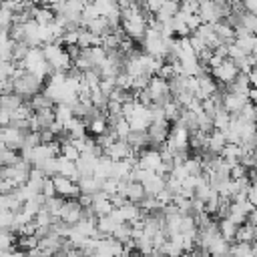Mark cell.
I'll return each instance as SVG.
<instances>
[{"instance_id": "obj_1", "label": "cell", "mask_w": 257, "mask_h": 257, "mask_svg": "<svg viewBox=\"0 0 257 257\" xmlns=\"http://www.w3.org/2000/svg\"><path fill=\"white\" fill-rule=\"evenodd\" d=\"M12 84H14V92H18L26 98V96H34L36 92H40V88L44 84V78L30 72V70H24L22 66H18V70L12 76Z\"/></svg>"}, {"instance_id": "obj_2", "label": "cell", "mask_w": 257, "mask_h": 257, "mask_svg": "<svg viewBox=\"0 0 257 257\" xmlns=\"http://www.w3.org/2000/svg\"><path fill=\"white\" fill-rule=\"evenodd\" d=\"M147 90H149V94H151L153 104H161V106H165V104L173 98L169 80L161 78L159 74H153V76H151V80H149V84H147Z\"/></svg>"}, {"instance_id": "obj_3", "label": "cell", "mask_w": 257, "mask_h": 257, "mask_svg": "<svg viewBox=\"0 0 257 257\" xmlns=\"http://www.w3.org/2000/svg\"><path fill=\"white\" fill-rule=\"evenodd\" d=\"M30 171H32V163H30V161H24V159H20L16 165H10V167H2V171H0V177H2V179H8V181H12V183L18 187V185H24V183L28 181V177H30Z\"/></svg>"}, {"instance_id": "obj_4", "label": "cell", "mask_w": 257, "mask_h": 257, "mask_svg": "<svg viewBox=\"0 0 257 257\" xmlns=\"http://www.w3.org/2000/svg\"><path fill=\"white\" fill-rule=\"evenodd\" d=\"M169 133H171V122H169L167 118H157V120H153V122L149 124V128H147V137H149L151 147L161 149V147L167 143Z\"/></svg>"}, {"instance_id": "obj_5", "label": "cell", "mask_w": 257, "mask_h": 257, "mask_svg": "<svg viewBox=\"0 0 257 257\" xmlns=\"http://www.w3.org/2000/svg\"><path fill=\"white\" fill-rule=\"evenodd\" d=\"M241 70L237 68V64L231 60V58H225L217 68H213L211 70V74H213V78L217 80V84L219 86H223V88H227L235 78H237V74H239Z\"/></svg>"}, {"instance_id": "obj_6", "label": "cell", "mask_w": 257, "mask_h": 257, "mask_svg": "<svg viewBox=\"0 0 257 257\" xmlns=\"http://www.w3.org/2000/svg\"><path fill=\"white\" fill-rule=\"evenodd\" d=\"M52 183H54V191H56L58 197H64V199H78L80 197L78 181H74L70 177H64V175H54Z\"/></svg>"}, {"instance_id": "obj_7", "label": "cell", "mask_w": 257, "mask_h": 257, "mask_svg": "<svg viewBox=\"0 0 257 257\" xmlns=\"http://www.w3.org/2000/svg\"><path fill=\"white\" fill-rule=\"evenodd\" d=\"M24 139H26V133L8 124V126H2V133H0V141L8 147V149H14V151H20L24 147Z\"/></svg>"}, {"instance_id": "obj_8", "label": "cell", "mask_w": 257, "mask_h": 257, "mask_svg": "<svg viewBox=\"0 0 257 257\" xmlns=\"http://www.w3.org/2000/svg\"><path fill=\"white\" fill-rule=\"evenodd\" d=\"M58 217H60L62 221L70 223V225H76V223L84 217V207L80 205V201H78V199H66Z\"/></svg>"}, {"instance_id": "obj_9", "label": "cell", "mask_w": 257, "mask_h": 257, "mask_svg": "<svg viewBox=\"0 0 257 257\" xmlns=\"http://www.w3.org/2000/svg\"><path fill=\"white\" fill-rule=\"evenodd\" d=\"M104 155H106V157H110L112 161H122V159L133 157L135 153H133V149H131L128 141H124V139H116L110 147H106V149H104Z\"/></svg>"}, {"instance_id": "obj_10", "label": "cell", "mask_w": 257, "mask_h": 257, "mask_svg": "<svg viewBox=\"0 0 257 257\" xmlns=\"http://www.w3.org/2000/svg\"><path fill=\"white\" fill-rule=\"evenodd\" d=\"M163 163L161 151L159 149H145L143 153H139V167L141 169H149V171H157L159 165Z\"/></svg>"}, {"instance_id": "obj_11", "label": "cell", "mask_w": 257, "mask_h": 257, "mask_svg": "<svg viewBox=\"0 0 257 257\" xmlns=\"http://www.w3.org/2000/svg\"><path fill=\"white\" fill-rule=\"evenodd\" d=\"M197 82H199V94H197V96H199L201 100L213 96V94L219 90V84H217V80L213 78L211 72H203V74H199V76H197Z\"/></svg>"}, {"instance_id": "obj_12", "label": "cell", "mask_w": 257, "mask_h": 257, "mask_svg": "<svg viewBox=\"0 0 257 257\" xmlns=\"http://www.w3.org/2000/svg\"><path fill=\"white\" fill-rule=\"evenodd\" d=\"M54 108H44V110H36L30 116V128L32 131H42V128H50V124L54 122Z\"/></svg>"}, {"instance_id": "obj_13", "label": "cell", "mask_w": 257, "mask_h": 257, "mask_svg": "<svg viewBox=\"0 0 257 257\" xmlns=\"http://www.w3.org/2000/svg\"><path fill=\"white\" fill-rule=\"evenodd\" d=\"M247 102H249V96H241V94L227 92V90L223 94V106H225V110L229 114H239Z\"/></svg>"}, {"instance_id": "obj_14", "label": "cell", "mask_w": 257, "mask_h": 257, "mask_svg": "<svg viewBox=\"0 0 257 257\" xmlns=\"http://www.w3.org/2000/svg\"><path fill=\"white\" fill-rule=\"evenodd\" d=\"M227 145V135L225 131H219V128H213L209 133V141H207V153H213V155H221L223 149Z\"/></svg>"}, {"instance_id": "obj_15", "label": "cell", "mask_w": 257, "mask_h": 257, "mask_svg": "<svg viewBox=\"0 0 257 257\" xmlns=\"http://www.w3.org/2000/svg\"><path fill=\"white\" fill-rule=\"evenodd\" d=\"M126 141H128V145H131V149H133L135 155H139V153H143L145 149L151 147L149 137H147V131H131V135H128Z\"/></svg>"}, {"instance_id": "obj_16", "label": "cell", "mask_w": 257, "mask_h": 257, "mask_svg": "<svg viewBox=\"0 0 257 257\" xmlns=\"http://www.w3.org/2000/svg\"><path fill=\"white\" fill-rule=\"evenodd\" d=\"M102 185H104V179H98V177H82L78 179V187H80V193L82 195H96L102 191Z\"/></svg>"}, {"instance_id": "obj_17", "label": "cell", "mask_w": 257, "mask_h": 257, "mask_svg": "<svg viewBox=\"0 0 257 257\" xmlns=\"http://www.w3.org/2000/svg\"><path fill=\"white\" fill-rule=\"evenodd\" d=\"M227 92H235V94H241V96H249V90H251V82H249V74L245 72H239L237 78L225 88Z\"/></svg>"}, {"instance_id": "obj_18", "label": "cell", "mask_w": 257, "mask_h": 257, "mask_svg": "<svg viewBox=\"0 0 257 257\" xmlns=\"http://www.w3.org/2000/svg\"><path fill=\"white\" fill-rule=\"evenodd\" d=\"M181 10V0H163L161 10L155 14V18H159L161 22H167L171 18H175Z\"/></svg>"}, {"instance_id": "obj_19", "label": "cell", "mask_w": 257, "mask_h": 257, "mask_svg": "<svg viewBox=\"0 0 257 257\" xmlns=\"http://www.w3.org/2000/svg\"><path fill=\"white\" fill-rule=\"evenodd\" d=\"M213 28H215V34H217V38H219L221 44H233L235 42V28L229 26L225 20L213 24Z\"/></svg>"}, {"instance_id": "obj_20", "label": "cell", "mask_w": 257, "mask_h": 257, "mask_svg": "<svg viewBox=\"0 0 257 257\" xmlns=\"http://www.w3.org/2000/svg\"><path fill=\"white\" fill-rule=\"evenodd\" d=\"M30 48H32V46H30L26 40H12V42H10V60L20 64V62L26 58V54H28Z\"/></svg>"}, {"instance_id": "obj_21", "label": "cell", "mask_w": 257, "mask_h": 257, "mask_svg": "<svg viewBox=\"0 0 257 257\" xmlns=\"http://www.w3.org/2000/svg\"><path fill=\"white\" fill-rule=\"evenodd\" d=\"M257 239V227L251 225V223H243L237 227V233H235V241H241V243H253Z\"/></svg>"}, {"instance_id": "obj_22", "label": "cell", "mask_w": 257, "mask_h": 257, "mask_svg": "<svg viewBox=\"0 0 257 257\" xmlns=\"http://www.w3.org/2000/svg\"><path fill=\"white\" fill-rule=\"evenodd\" d=\"M209 253H211V257H229V253H231V241H227L225 237L219 235L209 245Z\"/></svg>"}, {"instance_id": "obj_23", "label": "cell", "mask_w": 257, "mask_h": 257, "mask_svg": "<svg viewBox=\"0 0 257 257\" xmlns=\"http://www.w3.org/2000/svg\"><path fill=\"white\" fill-rule=\"evenodd\" d=\"M58 175H64V177H70V179L78 181L80 175H78V169H76V161L64 159V157L60 155V157H58Z\"/></svg>"}, {"instance_id": "obj_24", "label": "cell", "mask_w": 257, "mask_h": 257, "mask_svg": "<svg viewBox=\"0 0 257 257\" xmlns=\"http://www.w3.org/2000/svg\"><path fill=\"white\" fill-rule=\"evenodd\" d=\"M54 18H56V14H54V10H52L50 6H36V8H34L32 20H36L40 26H46V24L54 22Z\"/></svg>"}, {"instance_id": "obj_25", "label": "cell", "mask_w": 257, "mask_h": 257, "mask_svg": "<svg viewBox=\"0 0 257 257\" xmlns=\"http://www.w3.org/2000/svg\"><path fill=\"white\" fill-rule=\"evenodd\" d=\"M28 104L32 106V110L36 112V110H44V108H52V104H54V100L46 94V92H36L34 96H30V100H28Z\"/></svg>"}, {"instance_id": "obj_26", "label": "cell", "mask_w": 257, "mask_h": 257, "mask_svg": "<svg viewBox=\"0 0 257 257\" xmlns=\"http://www.w3.org/2000/svg\"><path fill=\"white\" fill-rule=\"evenodd\" d=\"M98 44H100V36H96L88 28H80V32H78V46L80 48H90V46H98Z\"/></svg>"}, {"instance_id": "obj_27", "label": "cell", "mask_w": 257, "mask_h": 257, "mask_svg": "<svg viewBox=\"0 0 257 257\" xmlns=\"http://www.w3.org/2000/svg\"><path fill=\"white\" fill-rule=\"evenodd\" d=\"M54 118H56V122H60V124H68L72 118H74V112H72V106L70 104H56V108H54Z\"/></svg>"}, {"instance_id": "obj_28", "label": "cell", "mask_w": 257, "mask_h": 257, "mask_svg": "<svg viewBox=\"0 0 257 257\" xmlns=\"http://www.w3.org/2000/svg\"><path fill=\"white\" fill-rule=\"evenodd\" d=\"M86 128L94 135V137H98V135H102V133H106V128H108V116L102 112L100 116H96V118H92L88 124H86Z\"/></svg>"}, {"instance_id": "obj_29", "label": "cell", "mask_w": 257, "mask_h": 257, "mask_svg": "<svg viewBox=\"0 0 257 257\" xmlns=\"http://www.w3.org/2000/svg\"><path fill=\"white\" fill-rule=\"evenodd\" d=\"M22 102H24V96L18 94V92H8V94H2V96H0V104L6 106L10 112H14Z\"/></svg>"}, {"instance_id": "obj_30", "label": "cell", "mask_w": 257, "mask_h": 257, "mask_svg": "<svg viewBox=\"0 0 257 257\" xmlns=\"http://www.w3.org/2000/svg\"><path fill=\"white\" fill-rule=\"evenodd\" d=\"M229 257H255V255H253V245H251V243L235 241V243H231V253H229Z\"/></svg>"}, {"instance_id": "obj_31", "label": "cell", "mask_w": 257, "mask_h": 257, "mask_svg": "<svg viewBox=\"0 0 257 257\" xmlns=\"http://www.w3.org/2000/svg\"><path fill=\"white\" fill-rule=\"evenodd\" d=\"M60 155H62L64 159H70V161H78V157H80V151L74 147V143H72L70 139H64V141H60Z\"/></svg>"}, {"instance_id": "obj_32", "label": "cell", "mask_w": 257, "mask_h": 257, "mask_svg": "<svg viewBox=\"0 0 257 257\" xmlns=\"http://www.w3.org/2000/svg\"><path fill=\"white\" fill-rule=\"evenodd\" d=\"M237 227L239 225H235L231 219H221V223H219V233H221V237H225L227 241H235V233H237Z\"/></svg>"}, {"instance_id": "obj_33", "label": "cell", "mask_w": 257, "mask_h": 257, "mask_svg": "<svg viewBox=\"0 0 257 257\" xmlns=\"http://www.w3.org/2000/svg\"><path fill=\"white\" fill-rule=\"evenodd\" d=\"M38 243H40V239L36 235H18V239H16V245L22 251H30V249L38 247Z\"/></svg>"}, {"instance_id": "obj_34", "label": "cell", "mask_w": 257, "mask_h": 257, "mask_svg": "<svg viewBox=\"0 0 257 257\" xmlns=\"http://www.w3.org/2000/svg\"><path fill=\"white\" fill-rule=\"evenodd\" d=\"M14 245V233L8 229H0V251H10Z\"/></svg>"}, {"instance_id": "obj_35", "label": "cell", "mask_w": 257, "mask_h": 257, "mask_svg": "<svg viewBox=\"0 0 257 257\" xmlns=\"http://www.w3.org/2000/svg\"><path fill=\"white\" fill-rule=\"evenodd\" d=\"M14 211H0V229H8V231H12V227H14Z\"/></svg>"}, {"instance_id": "obj_36", "label": "cell", "mask_w": 257, "mask_h": 257, "mask_svg": "<svg viewBox=\"0 0 257 257\" xmlns=\"http://www.w3.org/2000/svg\"><path fill=\"white\" fill-rule=\"evenodd\" d=\"M245 177H249V169H247L243 163L231 165V179H233V181H239V179H245Z\"/></svg>"}, {"instance_id": "obj_37", "label": "cell", "mask_w": 257, "mask_h": 257, "mask_svg": "<svg viewBox=\"0 0 257 257\" xmlns=\"http://www.w3.org/2000/svg\"><path fill=\"white\" fill-rule=\"evenodd\" d=\"M42 145V139H40V131H28L26 133V139H24V147H38Z\"/></svg>"}, {"instance_id": "obj_38", "label": "cell", "mask_w": 257, "mask_h": 257, "mask_svg": "<svg viewBox=\"0 0 257 257\" xmlns=\"http://www.w3.org/2000/svg\"><path fill=\"white\" fill-rule=\"evenodd\" d=\"M40 193H42L46 199L56 195V191H54V183H52V177H46V179H44V185H42V191H40Z\"/></svg>"}, {"instance_id": "obj_39", "label": "cell", "mask_w": 257, "mask_h": 257, "mask_svg": "<svg viewBox=\"0 0 257 257\" xmlns=\"http://www.w3.org/2000/svg\"><path fill=\"white\" fill-rule=\"evenodd\" d=\"M8 92H14L12 78H0V96L2 94H8Z\"/></svg>"}, {"instance_id": "obj_40", "label": "cell", "mask_w": 257, "mask_h": 257, "mask_svg": "<svg viewBox=\"0 0 257 257\" xmlns=\"http://www.w3.org/2000/svg\"><path fill=\"white\" fill-rule=\"evenodd\" d=\"M10 120H12V112H10L6 106L0 104V126H8Z\"/></svg>"}, {"instance_id": "obj_41", "label": "cell", "mask_w": 257, "mask_h": 257, "mask_svg": "<svg viewBox=\"0 0 257 257\" xmlns=\"http://www.w3.org/2000/svg\"><path fill=\"white\" fill-rule=\"evenodd\" d=\"M247 201H249L253 207H257V183H251V187H249V191H247Z\"/></svg>"}, {"instance_id": "obj_42", "label": "cell", "mask_w": 257, "mask_h": 257, "mask_svg": "<svg viewBox=\"0 0 257 257\" xmlns=\"http://www.w3.org/2000/svg\"><path fill=\"white\" fill-rule=\"evenodd\" d=\"M40 139H42V143H52V141H56V135L50 128H42L40 131Z\"/></svg>"}, {"instance_id": "obj_43", "label": "cell", "mask_w": 257, "mask_h": 257, "mask_svg": "<svg viewBox=\"0 0 257 257\" xmlns=\"http://www.w3.org/2000/svg\"><path fill=\"white\" fill-rule=\"evenodd\" d=\"M241 2H243V6H245L249 12L257 14V0H241Z\"/></svg>"}, {"instance_id": "obj_44", "label": "cell", "mask_w": 257, "mask_h": 257, "mask_svg": "<svg viewBox=\"0 0 257 257\" xmlns=\"http://www.w3.org/2000/svg\"><path fill=\"white\" fill-rule=\"evenodd\" d=\"M249 100L257 106V88H251V90H249Z\"/></svg>"}, {"instance_id": "obj_45", "label": "cell", "mask_w": 257, "mask_h": 257, "mask_svg": "<svg viewBox=\"0 0 257 257\" xmlns=\"http://www.w3.org/2000/svg\"><path fill=\"white\" fill-rule=\"evenodd\" d=\"M36 6H48V0H32Z\"/></svg>"}]
</instances>
